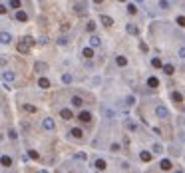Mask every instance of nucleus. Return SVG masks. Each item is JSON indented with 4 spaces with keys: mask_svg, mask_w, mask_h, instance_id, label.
I'll list each match as a JSON object with an SVG mask.
<instances>
[{
    "mask_svg": "<svg viewBox=\"0 0 185 173\" xmlns=\"http://www.w3.org/2000/svg\"><path fill=\"white\" fill-rule=\"evenodd\" d=\"M34 44H36V40H34L32 36H22L18 40V44H16V50L26 56V54H30V48H32Z\"/></svg>",
    "mask_w": 185,
    "mask_h": 173,
    "instance_id": "f257e3e1",
    "label": "nucleus"
},
{
    "mask_svg": "<svg viewBox=\"0 0 185 173\" xmlns=\"http://www.w3.org/2000/svg\"><path fill=\"white\" fill-rule=\"evenodd\" d=\"M42 129L54 131V129H56V121H54L52 118H44V120H42Z\"/></svg>",
    "mask_w": 185,
    "mask_h": 173,
    "instance_id": "f03ea898",
    "label": "nucleus"
},
{
    "mask_svg": "<svg viewBox=\"0 0 185 173\" xmlns=\"http://www.w3.org/2000/svg\"><path fill=\"white\" fill-rule=\"evenodd\" d=\"M155 115H157L159 120H167V118H169V109H167L165 106H157L155 107Z\"/></svg>",
    "mask_w": 185,
    "mask_h": 173,
    "instance_id": "7ed1b4c3",
    "label": "nucleus"
},
{
    "mask_svg": "<svg viewBox=\"0 0 185 173\" xmlns=\"http://www.w3.org/2000/svg\"><path fill=\"white\" fill-rule=\"evenodd\" d=\"M60 118L68 121V120H72L74 118V112L70 109V107H62V109H60Z\"/></svg>",
    "mask_w": 185,
    "mask_h": 173,
    "instance_id": "20e7f679",
    "label": "nucleus"
},
{
    "mask_svg": "<svg viewBox=\"0 0 185 173\" xmlns=\"http://www.w3.org/2000/svg\"><path fill=\"white\" fill-rule=\"evenodd\" d=\"M70 137H72V139H82V137H84L82 127H74V129H70Z\"/></svg>",
    "mask_w": 185,
    "mask_h": 173,
    "instance_id": "39448f33",
    "label": "nucleus"
},
{
    "mask_svg": "<svg viewBox=\"0 0 185 173\" xmlns=\"http://www.w3.org/2000/svg\"><path fill=\"white\" fill-rule=\"evenodd\" d=\"M70 104H72L74 107H78V109H80V107L84 106V100H82V96H72V98H70Z\"/></svg>",
    "mask_w": 185,
    "mask_h": 173,
    "instance_id": "423d86ee",
    "label": "nucleus"
},
{
    "mask_svg": "<svg viewBox=\"0 0 185 173\" xmlns=\"http://www.w3.org/2000/svg\"><path fill=\"white\" fill-rule=\"evenodd\" d=\"M34 70H36V72H38V74H44V72H46V70H48V64H46V62H36V64H34Z\"/></svg>",
    "mask_w": 185,
    "mask_h": 173,
    "instance_id": "0eeeda50",
    "label": "nucleus"
},
{
    "mask_svg": "<svg viewBox=\"0 0 185 173\" xmlns=\"http://www.w3.org/2000/svg\"><path fill=\"white\" fill-rule=\"evenodd\" d=\"M2 78H4V82H14L16 80V74H14L12 70H4V72H2Z\"/></svg>",
    "mask_w": 185,
    "mask_h": 173,
    "instance_id": "6e6552de",
    "label": "nucleus"
},
{
    "mask_svg": "<svg viewBox=\"0 0 185 173\" xmlns=\"http://www.w3.org/2000/svg\"><path fill=\"white\" fill-rule=\"evenodd\" d=\"M12 42V34L10 32H0V44H10Z\"/></svg>",
    "mask_w": 185,
    "mask_h": 173,
    "instance_id": "1a4fd4ad",
    "label": "nucleus"
},
{
    "mask_svg": "<svg viewBox=\"0 0 185 173\" xmlns=\"http://www.w3.org/2000/svg\"><path fill=\"white\" fill-rule=\"evenodd\" d=\"M78 120L82 121V123H88V121H92V113H90V112H80Z\"/></svg>",
    "mask_w": 185,
    "mask_h": 173,
    "instance_id": "9d476101",
    "label": "nucleus"
},
{
    "mask_svg": "<svg viewBox=\"0 0 185 173\" xmlns=\"http://www.w3.org/2000/svg\"><path fill=\"white\" fill-rule=\"evenodd\" d=\"M94 167L98 169V171H106V167H107V163L104 159H96L94 161Z\"/></svg>",
    "mask_w": 185,
    "mask_h": 173,
    "instance_id": "9b49d317",
    "label": "nucleus"
},
{
    "mask_svg": "<svg viewBox=\"0 0 185 173\" xmlns=\"http://www.w3.org/2000/svg\"><path fill=\"white\" fill-rule=\"evenodd\" d=\"M14 18H16L18 22H26V20H28V14L24 12V10H20V8H18V10H16V16H14Z\"/></svg>",
    "mask_w": 185,
    "mask_h": 173,
    "instance_id": "f8f14e48",
    "label": "nucleus"
},
{
    "mask_svg": "<svg viewBox=\"0 0 185 173\" xmlns=\"http://www.w3.org/2000/svg\"><path fill=\"white\" fill-rule=\"evenodd\" d=\"M90 46H92V48H99V46H102L99 36H96V34H94V36H90Z\"/></svg>",
    "mask_w": 185,
    "mask_h": 173,
    "instance_id": "ddd939ff",
    "label": "nucleus"
},
{
    "mask_svg": "<svg viewBox=\"0 0 185 173\" xmlns=\"http://www.w3.org/2000/svg\"><path fill=\"white\" fill-rule=\"evenodd\" d=\"M0 165H2V167H12V157L2 155V157H0Z\"/></svg>",
    "mask_w": 185,
    "mask_h": 173,
    "instance_id": "4468645a",
    "label": "nucleus"
},
{
    "mask_svg": "<svg viewBox=\"0 0 185 173\" xmlns=\"http://www.w3.org/2000/svg\"><path fill=\"white\" fill-rule=\"evenodd\" d=\"M99 22H102V24H104L106 28H110V26L113 24V20L110 18V16H106V14H104V16H99Z\"/></svg>",
    "mask_w": 185,
    "mask_h": 173,
    "instance_id": "2eb2a0df",
    "label": "nucleus"
},
{
    "mask_svg": "<svg viewBox=\"0 0 185 173\" xmlns=\"http://www.w3.org/2000/svg\"><path fill=\"white\" fill-rule=\"evenodd\" d=\"M86 10H88V6H86V2H84V0L76 4V12H78V14H86Z\"/></svg>",
    "mask_w": 185,
    "mask_h": 173,
    "instance_id": "dca6fc26",
    "label": "nucleus"
},
{
    "mask_svg": "<svg viewBox=\"0 0 185 173\" xmlns=\"http://www.w3.org/2000/svg\"><path fill=\"white\" fill-rule=\"evenodd\" d=\"M147 86L151 88V90H155V88L159 86V80L155 78V76H151V78H147Z\"/></svg>",
    "mask_w": 185,
    "mask_h": 173,
    "instance_id": "f3484780",
    "label": "nucleus"
},
{
    "mask_svg": "<svg viewBox=\"0 0 185 173\" xmlns=\"http://www.w3.org/2000/svg\"><path fill=\"white\" fill-rule=\"evenodd\" d=\"M116 64H118L119 68H126L127 66V58L126 56H118V58H116Z\"/></svg>",
    "mask_w": 185,
    "mask_h": 173,
    "instance_id": "a211bd4d",
    "label": "nucleus"
},
{
    "mask_svg": "<svg viewBox=\"0 0 185 173\" xmlns=\"http://www.w3.org/2000/svg\"><path fill=\"white\" fill-rule=\"evenodd\" d=\"M38 86L42 88V90H48V88H50V80H48V78H40V80H38Z\"/></svg>",
    "mask_w": 185,
    "mask_h": 173,
    "instance_id": "6ab92c4d",
    "label": "nucleus"
},
{
    "mask_svg": "<svg viewBox=\"0 0 185 173\" xmlns=\"http://www.w3.org/2000/svg\"><path fill=\"white\" fill-rule=\"evenodd\" d=\"M159 167H161L163 171H169V169H171V161H169V159H161V163H159Z\"/></svg>",
    "mask_w": 185,
    "mask_h": 173,
    "instance_id": "aec40b11",
    "label": "nucleus"
},
{
    "mask_svg": "<svg viewBox=\"0 0 185 173\" xmlns=\"http://www.w3.org/2000/svg\"><path fill=\"white\" fill-rule=\"evenodd\" d=\"M82 54H84V58L92 60V58H94V48L92 46H90V48H84V52H82Z\"/></svg>",
    "mask_w": 185,
    "mask_h": 173,
    "instance_id": "412c9836",
    "label": "nucleus"
},
{
    "mask_svg": "<svg viewBox=\"0 0 185 173\" xmlns=\"http://www.w3.org/2000/svg\"><path fill=\"white\" fill-rule=\"evenodd\" d=\"M171 100L175 101V104H181V101H183V96L179 92H171Z\"/></svg>",
    "mask_w": 185,
    "mask_h": 173,
    "instance_id": "4be33fe9",
    "label": "nucleus"
},
{
    "mask_svg": "<svg viewBox=\"0 0 185 173\" xmlns=\"http://www.w3.org/2000/svg\"><path fill=\"white\" fill-rule=\"evenodd\" d=\"M20 6H22L20 0H10V2H8V8H12V10H18Z\"/></svg>",
    "mask_w": 185,
    "mask_h": 173,
    "instance_id": "5701e85b",
    "label": "nucleus"
},
{
    "mask_svg": "<svg viewBox=\"0 0 185 173\" xmlns=\"http://www.w3.org/2000/svg\"><path fill=\"white\" fill-rule=\"evenodd\" d=\"M161 70H163V72H165L167 76H171V74L175 72V68H173L171 64H165V66H161Z\"/></svg>",
    "mask_w": 185,
    "mask_h": 173,
    "instance_id": "b1692460",
    "label": "nucleus"
},
{
    "mask_svg": "<svg viewBox=\"0 0 185 173\" xmlns=\"http://www.w3.org/2000/svg\"><path fill=\"white\" fill-rule=\"evenodd\" d=\"M126 30H127L129 34H133V36H137V26H135V24H127Z\"/></svg>",
    "mask_w": 185,
    "mask_h": 173,
    "instance_id": "393cba45",
    "label": "nucleus"
},
{
    "mask_svg": "<svg viewBox=\"0 0 185 173\" xmlns=\"http://www.w3.org/2000/svg\"><path fill=\"white\" fill-rule=\"evenodd\" d=\"M60 80H62V84H72V76H70V74H62V78H60Z\"/></svg>",
    "mask_w": 185,
    "mask_h": 173,
    "instance_id": "a878e982",
    "label": "nucleus"
},
{
    "mask_svg": "<svg viewBox=\"0 0 185 173\" xmlns=\"http://www.w3.org/2000/svg\"><path fill=\"white\" fill-rule=\"evenodd\" d=\"M24 112H28V113H36V106H32V104H24Z\"/></svg>",
    "mask_w": 185,
    "mask_h": 173,
    "instance_id": "bb28decb",
    "label": "nucleus"
},
{
    "mask_svg": "<svg viewBox=\"0 0 185 173\" xmlns=\"http://www.w3.org/2000/svg\"><path fill=\"white\" fill-rule=\"evenodd\" d=\"M139 159H141V161H149V159H151V153H149V151H141V153H139Z\"/></svg>",
    "mask_w": 185,
    "mask_h": 173,
    "instance_id": "cd10ccee",
    "label": "nucleus"
},
{
    "mask_svg": "<svg viewBox=\"0 0 185 173\" xmlns=\"http://www.w3.org/2000/svg\"><path fill=\"white\" fill-rule=\"evenodd\" d=\"M151 151H153V153H161V151H163V145H159V143H153V145H151Z\"/></svg>",
    "mask_w": 185,
    "mask_h": 173,
    "instance_id": "c85d7f7f",
    "label": "nucleus"
},
{
    "mask_svg": "<svg viewBox=\"0 0 185 173\" xmlns=\"http://www.w3.org/2000/svg\"><path fill=\"white\" fill-rule=\"evenodd\" d=\"M8 137H10V139H16V137H18V131H16L14 127H10V129H8Z\"/></svg>",
    "mask_w": 185,
    "mask_h": 173,
    "instance_id": "c756f323",
    "label": "nucleus"
},
{
    "mask_svg": "<svg viewBox=\"0 0 185 173\" xmlns=\"http://www.w3.org/2000/svg\"><path fill=\"white\" fill-rule=\"evenodd\" d=\"M161 10H165V8H169V0H159V4H157Z\"/></svg>",
    "mask_w": 185,
    "mask_h": 173,
    "instance_id": "7c9ffc66",
    "label": "nucleus"
},
{
    "mask_svg": "<svg viewBox=\"0 0 185 173\" xmlns=\"http://www.w3.org/2000/svg\"><path fill=\"white\" fill-rule=\"evenodd\" d=\"M126 127L129 129V131H135V129H137V126H135L133 121H126Z\"/></svg>",
    "mask_w": 185,
    "mask_h": 173,
    "instance_id": "2f4dec72",
    "label": "nucleus"
},
{
    "mask_svg": "<svg viewBox=\"0 0 185 173\" xmlns=\"http://www.w3.org/2000/svg\"><path fill=\"white\" fill-rule=\"evenodd\" d=\"M119 149H121V145H119V143H112V145H110V151H113V153H118Z\"/></svg>",
    "mask_w": 185,
    "mask_h": 173,
    "instance_id": "473e14b6",
    "label": "nucleus"
},
{
    "mask_svg": "<svg viewBox=\"0 0 185 173\" xmlns=\"http://www.w3.org/2000/svg\"><path fill=\"white\" fill-rule=\"evenodd\" d=\"M151 66L153 68H161L163 64H161V60H159V58H153V60H151Z\"/></svg>",
    "mask_w": 185,
    "mask_h": 173,
    "instance_id": "72a5a7b5",
    "label": "nucleus"
},
{
    "mask_svg": "<svg viewBox=\"0 0 185 173\" xmlns=\"http://www.w3.org/2000/svg\"><path fill=\"white\" fill-rule=\"evenodd\" d=\"M66 44H68V38L66 36H60L58 38V46H66Z\"/></svg>",
    "mask_w": 185,
    "mask_h": 173,
    "instance_id": "f704fd0d",
    "label": "nucleus"
},
{
    "mask_svg": "<svg viewBox=\"0 0 185 173\" xmlns=\"http://www.w3.org/2000/svg\"><path fill=\"white\" fill-rule=\"evenodd\" d=\"M127 12L135 14V12H137V6H135V4H127Z\"/></svg>",
    "mask_w": 185,
    "mask_h": 173,
    "instance_id": "c9c22d12",
    "label": "nucleus"
},
{
    "mask_svg": "<svg viewBox=\"0 0 185 173\" xmlns=\"http://www.w3.org/2000/svg\"><path fill=\"white\" fill-rule=\"evenodd\" d=\"M175 22H177L181 28H185V16H177V20H175Z\"/></svg>",
    "mask_w": 185,
    "mask_h": 173,
    "instance_id": "e433bc0d",
    "label": "nucleus"
},
{
    "mask_svg": "<svg viewBox=\"0 0 185 173\" xmlns=\"http://www.w3.org/2000/svg\"><path fill=\"white\" fill-rule=\"evenodd\" d=\"M86 30H88V32H94V30H96V22H88Z\"/></svg>",
    "mask_w": 185,
    "mask_h": 173,
    "instance_id": "4c0bfd02",
    "label": "nucleus"
},
{
    "mask_svg": "<svg viewBox=\"0 0 185 173\" xmlns=\"http://www.w3.org/2000/svg\"><path fill=\"white\" fill-rule=\"evenodd\" d=\"M126 104H127V106H133V104H135V98H133V96H127V98H126Z\"/></svg>",
    "mask_w": 185,
    "mask_h": 173,
    "instance_id": "58836bf2",
    "label": "nucleus"
},
{
    "mask_svg": "<svg viewBox=\"0 0 185 173\" xmlns=\"http://www.w3.org/2000/svg\"><path fill=\"white\" fill-rule=\"evenodd\" d=\"M8 12V4H0V14H6Z\"/></svg>",
    "mask_w": 185,
    "mask_h": 173,
    "instance_id": "ea45409f",
    "label": "nucleus"
},
{
    "mask_svg": "<svg viewBox=\"0 0 185 173\" xmlns=\"http://www.w3.org/2000/svg\"><path fill=\"white\" fill-rule=\"evenodd\" d=\"M113 115H116V112H113V109H106V118H110V120H112Z\"/></svg>",
    "mask_w": 185,
    "mask_h": 173,
    "instance_id": "a19ab883",
    "label": "nucleus"
},
{
    "mask_svg": "<svg viewBox=\"0 0 185 173\" xmlns=\"http://www.w3.org/2000/svg\"><path fill=\"white\" fill-rule=\"evenodd\" d=\"M76 159H80V161H86V153H76Z\"/></svg>",
    "mask_w": 185,
    "mask_h": 173,
    "instance_id": "79ce46f5",
    "label": "nucleus"
},
{
    "mask_svg": "<svg viewBox=\"0 0 185 173\" xmlns=\"http://www.w3.org/2000/svg\"><path fill=\"white\" fill-rule=\"evenodd\" d=\"M30 157H32V159H38V151H34V149H30Z\"/></svg>",
    "mask_w": 185,
    "mask_h": 173,
    "instance_id": "37998d69",
    "label": "nucleus"
},
{
    "mask_svg": "<svg viewBox=\"0 0 185 173\" xmlns=\"http://www.w3.org/2000/svg\"><path fill=\"white\" fill-rule=\"evenodd\" d=\"M38 44H48V36H42V38L38 40Z\"/></svg>",
    "mask_w": 185,
    "mask_h": 173,
    "instance_id": "c03bdc74",
    "label": "nucleus"
},
{
    "mask_svg": "<svg viewBox=\"0 0 185 173\" xmlns=\"http://www.w3.org/2000/svg\"><path fill=\"white\" fill-rule=\"evenodd\" d=\"M139 48H141V52H147V44H146V42H141V44H139Z\"/></svg>",
    "mask_w": 185,
    "mask_h": 173,
    "instance_id": "a18cd8bd",
    "label": "nucleus"
},
{
    "mask_svg": "<svg viewBox=\"0 0 185 173\" xmlns=\"http://www.w3.org/2000/svg\"><path fill=\"white\" fill-rule=\"evenodd\" d=\"M121 169H126L127 171V169H129V163H127V161H121Z\"/></svg>",
    "mask_w": 185,
    "mask_h": 173,
    "instance_id": "49530a36",
    "label": "nucleus"
},
{
    "mask_svg": "<svg viewBox=\"0 0 185 173\" xmlns=\"http://www.w3.org/2000/svg\"><path fill=\"white\" fill-rule=\"evenodd\" d=\"M179 58H183L185 60V48H179Z\"/></svg>",
    "mask_w": 185,
    "mask_h": 173,
    "instance_id": "de8ad7c7",
    "label": "nucleus"
},
{
    "mask_svg": "<svg viewBox=\"0 0 185 173\" xmlns=\"http://www.w3.org/2000/svg\"><path fill=\"white\" fill-rule=\"evenodd\" d=\"M0 66H6V60H4V58H0Z\"/></svg>",
    "mask_w": 185,
    "mask_h": 173,
    "instance_id": "09e8293b",
    "label": "nucleus"
},
{
    "mask_svg": "<svg viewBox=\"0 0 185 173\" xmlns=\"http://www.w3.org/2000/svg\"><path fill=\"white\" fill-rule=\"evenodd\" d=\"M94 2H96V4H102V2H104V0H94Z\"/></svg>",
    "mask_w": 185,
    "mask_h": 173,
    "instance_id": "8fccbe9b",
    "label": "nucleus"
},
{
    "mask_svg": "<svg viewBox=\"0 0 185 173\" xmlns=\"http://www.w3.org/2000/svg\"><path fill=\"white\" fill-rule=\"evenodd\" d=\"M135 2H143V0H135Z\"/></svg>",
    "mask_w": 185,
    "mask_h": 173,
    "instance_id": "3c124183",
    "label": "nucleus"
},
{
    "mask_svg": "<svg viewBox=\"0 0 185 173\" xmlns=\"http://www.w3.org/2000/svg\"><path fill=\"white\" fill-rule=\"evenodd\" d=\"M40 2H46V0H40Z\"/></svg>",
    "mask_w": 185,
    "mask_h": 173,
    "instance_id": "603ef678",
    "label": "nucleus"
},
{
    "mask_svg": "<svg viewBox=\"0 0 185 173\" xmlns=\"http://www.w3.org/2000/svg\"><path fill=\"white\" fill-rule=\"evenodd\" d=\"M119 2H126V0H119Z\"/></svg>",
    "mask_w": 185,
    "mask_h": 173,
    "instance_id": "864d4df0",
    "label": "nucleus"
}]
</instances>
